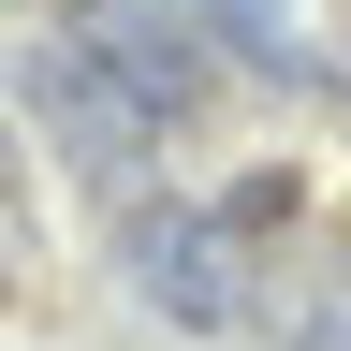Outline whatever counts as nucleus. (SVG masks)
Here are the masks:
<instances>
[{
  "label": "nucleus",
  "instance_id": "nucleus-1",
  "mask_svg": "<svg viewBox=\"0 0 351 351\" xmlns=\"http://www.w3.org/2000/svg\"><path fill=\"white\" fill-rule=\"evenodd\" d=\"M59 44H88L147 132H191L219 103V73H234L219 29H205V0H59Z\"/></svg>",
  "mask_w": 351,
  "mask_h": 351
},
{
  "label": "nucleus",
  "instance_id": "nucleus-2",
  "mask_svg": "<svg viewBox=\"0 0 351 351\" xmlns=\"http://www.w3.org/2000/svg\"><path fill=\"white\" fill-rule=\"evenodd\" d=\"M117 278L132 307H161V322H191V337H234L249 322V249L219 234V205H161V191H132L117 205Z\"/></svg>",
  "mask_w": 351,
  "mask_h": 351
},
{
  "label": "nucleus",
  "instance_id": "nucleus-3",
  "mask_svg": "<svg viewBox=\"0 0 351 351\" xmlns=\"http://www.w3.org/2000/svg\"><path fill=\"white\" fill-rule=\"evenodd\" d=\"M15 103H29V132H44V147H59V161L88 176V191H117V205H132V176L161 161V132H147V117L117 103V73L88 59V44H29Z\"/></svg>",
  "mask_w": 351,
  "mask_h": 351
},
{
  "label": "nucleus",
  "instance_id": "nucleus-4",
  "mask_svg": "<svg viewBox=\"0 0 351 351\" xmlns=\"http://www.w3.org/2000/svg\"><path fill=\"white\" fill-rule=\"evenodd\" d=\"M219 59L263 73V88H322V44H307V0H205Z\"/></svg>",
  "mask_w": 351,
  "mask_h": 351
},
{
  "label": "nucleus",
  "instance_id": "nucleus-5",
  "mask_svg": "<svg viewBox=\"0 0 351 351\" xmlns=\"http://www.w3.org/2000/svg\"><path fill=\"white\" fill-rule=\"evenodd\" d=\"M293 219H307V176H293V161H249L234 191H219V234H234V249H263V234H293Z\"/></svg>",
  "mask_w": 351,
  "mask_h": 351
},
{
  "label": "nucleus",
  "instance_id": "nucleus-6",
  "mask_svg": "<svg viewBox=\"0 0 351 351\" xmlns=\"http://www.w3.org/2000/svg\"><path fill=\"white\" fill-rule=\"evenodd\" d=\"M278 351H351V263H337L322 293H293V307H278Z\"/></svg>",
  "mask_w": 351,
  "mask_h": 351
},
{
  "label": "nucleus",
  "instance_id": "nucleus-7",
  "mask_svg": "<svg viewBox=\"0 0 351 351\" xmlns=\"http://www.w3.org/2000/svg\"><path fill=\"white\" fill-rule=\"evenodd\" d=\"M15 191H29V132L0 117V219H15Z\"/></svg>",
  "mask_w": 351,
  "mask_h": 351
}]
</instances>
